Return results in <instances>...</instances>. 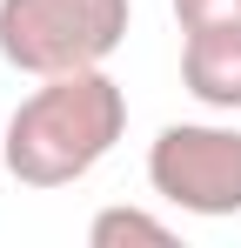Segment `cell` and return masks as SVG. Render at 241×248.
Listing matches in <instances>:
<instances>
[{
    "label": "cell",
    "instance_id": "6da1fadb",
    "mask_svg": "<svg viewBox=\"0 0 241 248\" xmlns=\"http://www.w3.org/2000/svg\"><path fill=\"white\" fill-rule=\"evenodd\" d=\"M127 134V94L107 67H74L47 81L7 114L0 161L20 188H74L114 155Z\"/></svg>",
    "mask_w": 241,
    "mask_h": 248
},
{
    "label": "cell",
    "instance_id": "7a4b0ae2",
    "mask_svg": "<svg viewBox=\"0 0 241 248\" xmlns=\"http://www.w3.org/2000/svg\"><path fill=\"white\" fill-rule=\"evenodd\" d=\"M134 0H0V61L14 74H74L107 67L127 41Z\"/></svg>",
    "mask_w": 241,
    "mask_h": 248
},
{
    "label": "cell",
    "instance_id": "3957f363",
    "mask_svg": "<svg viewBox=\"0 0 241 248\" xmlns=\"http://www.w3.org/2000/svg\"><path fill=\"white\" fill-rule=\"evenodd\" d=\"M148 188L181 215H241V127L235 121H167L148 141Z\"/></svg>",
    "mask_w": 241,
    "mask_h": 248
},
{
    "label": "cell",
    "instance_id": "277c9868",
    "mask_svg": "<svg viewBox=\"0 0 241 248\" xmlns=\"http://www.w3.org/2000/svg\"><path fill=\"white\" fill-rule=\"evenodd\" d=\"M181 87L208 114H241V27H201L181 41Z\"/></svg>",
    "mask_w": 241,
    "mask_h": 248
},
{
    "label": "cell",
    "instance_id": "5b68a950",
    "mask_svg": "<svg viewBox=\"0 0 241 248\" xmlns=\"http://www.w3.org/2000/svg\"><path fill=\"white\" fill-rule=\"evenodd\" d=\"M87 242H94V248H127V242L167 248V242H174V228H167L161 215H148V208H101V215L87 221Z\"/></svg>",
    "mask_w": 241,
    "mask_h": 248
},
{
    "label": "cell",
    "instance_id": "8992f818",
    "mask_svg": "<svg viewBox=\"0 0 241 248\" xmlns=\"http://www.w3.org/2000/svg\"><path fill=\"white\" fill-rule=\"evenodd\" d=\"M174 20H181V34H201V27H241V0H174Z\"/></svg>",
    "mask_w": 241,
    "mask_h": 248
}]
</instances>
